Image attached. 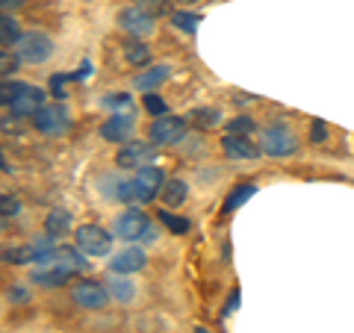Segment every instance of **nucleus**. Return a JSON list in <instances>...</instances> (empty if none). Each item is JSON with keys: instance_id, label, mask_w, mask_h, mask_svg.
<instances>
[{"instance_id": "nucleus-1", "label": "nucleus", "mask_w": 354, "mask_h": 333, "mask_svg": "<svg viewBox=\"0 0 354 333\" xmlns=\"http://www.w3.org/2000/svg\"><path fill=\"white\" fill-rule=\"evenodd\" d=\"M15 57L24 65H41V62H48L53 57V41H50V36L36 32V30L24 32L15 44Z\"/></svg>"}, {"instance_id": "nucleus-2", "label": "nucleus", "mask_w": 354, "mask_h": 333, "mask_svg": "<svg viewBox=\"0 0 354 333\" xmlns=\"http://www.w3.org/2000/svg\"><path fill=\"white\" fill-rule=\"evenodd\" d=\"M130 186H133V198L148 204V201H153L157 195H162L165 177H162V171L157 169V165H145V169H136Z\"/></svg>"}, {"instance_id": "nucleus-3", "label": "nucleus", "mask_w": 354, "mask_h": 333, "mask_svg": "<svg viewBox=\"0 0 354 333\" xmlns=\"http://www.w3.org/2000/svg\"><path fill=\"white\" fill-rule=\"evenodd\" d=\"M77 248L88 257H106L109 248H113V233H106L97 225H83L77 227Z\"/></svg>"}, {"instance_id": "nucleus-4", "label": "nucleus", "mask_w": 354, "mask_h": 333, "mask_svg": "<svg viewBox=\"0 0 354 333\" xmlns=\"http://www.w3.org/2000/svg\"><path fill=\"white\" fill-rule=\"evenodd\" d=\"M157 160V145L153 142H130L115 153V165L118 169H145V165H153Z\"/></svg>"}, {"instance_id": "nucleus-5", "label": "nucleus", "mask_w": 354, "mask_h": 333, "mask_svg": "<svg viewBox=\"0 0 354 333\" xmlns=\"http://www.w3.org/2000/svg\"><path fill=\"white\" fill-rule=\"evenodd\" d=\"M32 124H36V130L44 133V136H62V133L68 130L71 118H68V109L62 104H50V106L39 109L36 118H32Z\"/></svg>"}, {"instance_id": "nucleus-6", "label": "nucleus", "mask_w": 354, "mask_h": 333, "mask_svg": "<svg viewBox=\"0 0 354 333\" xmlns=\"http://www.w3.org/2000/svg\"><path fill=\"white\" fill-rule=\"evenodd\" d=\"M186 133V118H177V115H160L157 121L151 124L148 136L153 145H177Z\"/></svg>"}, {"instance_id": "nucleus-7", "label": "nucleus", "mask_w": 354, "mask_h": 333, "mask_svg": "<svg viewBox=\"0 0 354 333\" xmlns=\"http://www.w3.org/2000/svg\"><path fill=\"white\" fill-rule=\"evenodd\" d=\"M148 227H151V221L139 209H127V213H121L115 218V236L124 242H145Z\"/></svg>"}, {"instance_id": "nucleus-8", "label": "nucleus", "mask_w": 354, "mask_h": 333, "mask_svg": "<svg viewBox=\"0 0 354 333\" xmlns=\"http://www.w3.org/2000/svg\"><path fill=\"white\" fill-rule=\"evenodd\" d=\"M71 301L83 310H104L109 301V289L97 280H80V283H74V289H71Z\"/></svg>"}, {"instance_id": "nucleus-9", "label": "nucleus", "mask_w": 354, "mask_h": 333, "mask_svg": "<svg viewBox=\"0 0 354 333\" xmlns=\"http://www.w3.org/2000/svg\"><path fill=\"white\" fill-rule=\"evenodd\" d=\"M260 148L269 157H290L295 153V136L286 127H266L260 133Z\"/></svg>"}, {"instance_id": "nucleus-10", "label": "nucleus", "mask_w": 354, "mask_h": 333, "mask_svg": "<svg viewBox=\"0 0 354 333\" xmlns=\"http://www.w3.org/2000/svg\"><path fill=\"white\" fill-rule=\"evenodd\" d=\"M153 21L157 18H151L148 12H142V9L133 3V6H127V9H121L118 12V27L121 30H127L130 36H139V39H148L151 32H153Z\"/></svg>"}, {"instance_id": "nucleus-11", "label": "nucleus", "mask_w": 354, "mask_h": 333, "mask_svg": "<svg viewBox=\"0 0 354 333\" xmlns=\"http://www.w3.org/2000/svg\"><path fill=\"white\" fill-rule=\"evenodd\" d=\"M41 106H44V92L36 86H27V83L12 101H9V109H12L15 118H36V113Z\"/></svg>"}, {"instance_id": "nucleus-12", "label": "nucleus", "mask_w": 354, "mask_h": 333, "mask_svg": "<svg viewBox=\"0 0 354 333\" xmlns=\"http://www.w3.org/2000/svg\"><path fill=\"white\" fill-rule=\"evenodd\" d=\"M221 151H225V157H230V160H257L263 153L260 145H254L248 136H236V133H225Z\"/></svg>"}, {"instance_id": "nucleus-13", "label": "nucleus", "mask_w": 354, "mask_h": 333, "mask_svg": "<svg viewBox=\"0 0 354 333\" xmlns=\"http://www.w3.org/2000/svg\"><path fill=\"white\" fill-rule=\"evenodd\" d=\"M145 263H148L145 251L142 248H127V251H121V254H115V257L109 260V269H113L115 274H136V272L145 269Z\"/></svg>"}, {"instance_id": "nucleus-14", "label": "nucleus", "mask_w": 354, "mask_h": 333, "mask_svg": "<svg viewBox=\"0 0 354 333\" xmlns=\"http://www.w3.org/2000/svg\"><path fill=\"white\" fill-rule=\"evenodd\" d=\"M133 127H136L133 115H113V118H106V124L101 127V136L106 142H127L133 136Z\"/></svg>"}, {"instance_id": "nucleus-15", "label": "nucleus", "mask_w": 354, "mask_h": 333, "mask_svg": "<svg viewBox=\"0 0 354 333\" xmlns=\"http://www.w3.org/2000/svg\"><path fill=\"white\" fill-rule=\"evenodd\" d=\"M169 74H171L169 65H153V68H148L145 74H139L136 80H133V88H139V92H153L157 86H162L169 80Z\"/></svg>"}, {"instance_id": "nucleus-16", "label": "nucleus", "mask_w": 354, "mask_h": 333, "mask_svg": "<svg viewBox=\"0 0 354 333\" xmlns=\"http://www.w3.org/2000/svg\"><path fill=\"white\" fill-rule=\"evenodd\" d=\"M39 248L32 245V242H27V245H15V248H6L3 251V263L9 265H27V263H39Z\"/></svg>"}, {"instance_id": "nucleus-17", "label": "nucleus", "mask_w": 354, "mask_h": 333, "mask_svg": "<svg viewBox=\"0 0 354 333\" xmlns=\"http://www.w3.org/2000/svg\"><path fill=\"white\" fill-rule=\"evenodd\" d=\"M71 230V213L68 209H50L48 218H44V233H50V236H65V233Z\"/></svg>"}, {"instance_id": "nucleus-18", "label": "nucleus", "mask_w": 354, "mask_h": 333, "mask_svg": "<svg viewBox=\"0 0 354 333\" xmlns=\"http://www.w3.org/2000/svg\"><path fill=\"white\" fill-rule=\"evenodd\" d=\"M254 195H257V186L254 183H239V186L230 189V195L225 198V207L221 209H225V213H234V209H239L245 201H251Z\"/></svg>"}, {"instance_id": "nucleus-19", "label": "nucleus", "mask_w": 354, "mask_h": 333, "mask_svg": "<svg viewBox=\"0 0 354 333\" xmlns=\"http://www.w3.org/2000/svg\"><path fill=\"white\" fill-rule=\"evenodd\" d=\"M21 36H24V32L18 30V21L9 15V12H3V18H0V44H3V50L15 48Z\"/></svg>"}, {"instance_id": "nucleus-20", "label": "nucleus", "mask_w": 354, "mask_h": 333, "mask_svg": "<svg viewBox=\"0 0 354 333\" xmlns=\"http://www.w3.org/2000/svg\"><path fill=\"white\" fill-rule=\"evenodd\" d=\"M186 195H189V186H186L183 180H165V186H162V201H165V207H180L183 201H186Z\"/></svg>"}, {"instance_id": "nucleus-21", "label": "nucleus", "mask_w": 354, "mask_h": 333, "mask_svg": "<svg viewBox=\"0 0 354 333\" xmlns=\"http://www.w3.org/2000/svg\"><path fill=\"white\" fill-rule=\"evenodd\" d=\"M106 289L113 298H118L121 304H127L133 295H136V289H133V283H130V274L127 277H113V280H106Z\"/></svg>"}, {"instance_id": "nucleus-22", "label": "nucleus", "mask_w": 354, "mask_h": 333, "mask_svg": "<svg viewBox=\"0 0 354 333\" xmlns=\"http://www.w3.org/2000/svg\"><path fill=\"white\" fill-rule=\"evenodd\" d=\"M104 106L115 109V115H133V97L124 95V92H115V95L104 97Z\"/></svg>"}, {"instance_id": "nucleus-23", "label": "nucleus", "mask_w": 354, "mask_h": 333, "mask_svg": "<svg viewBox=\"0 0 354 333\" xmlns=\"http://www.w3.org/2000/svg\"><path fill=\"white\" fill-rule=\"evenodd\" d=\"M171 24L180 32H189V36H192V32L198 30V24H201V15H198V12H174Z\"/></svg>"}, {"instance_id": "nucleus-24", "label": "nucleus", "mask_w": 354, "mask_h": 333, "mask_svg": "<svg viewBox=\"0 0 354 333\" xmlns=\"http://www.w3.org/2000/svg\"><path fill=\"white\" fill-rule=\"evenodd\" d=\"M136 6L142 9V12H148L151 18H160V15L171 12V0H136Z\"/></svg>"}, {"instance_id": "nucleus-25", "label": "nucleus", "mask_w": 354, "mask_h": 333, "mask_svg": "<svg viewBox=\"0 0 354 333\" xmlns=\"http://www.w3.org/2000/svg\"><path fill=\"white\" fill-rule=\"evenodd\" d=\"M192 121H195L198 127L209 130V127H218V124H221V113H218V109H195Z\"/></svg>"}, {"instance_id": "nucleus-26", "label": "nucleus", "mask_w": 354, "mask_h": 333, "mask_svg": "<svg viewBox=\"0 0 354 333\" xmlns=\"http://www.w3.org/2000/svg\"><path fill=\"white\" fill-rule=\"evenodd\" d=\"M127 59H130V65H148L151 50L145 48V44H130V48H127Z\"/></svg>"}, {"instance_id": "nucleus-27", "label": "nucleus", "mask_w": 354, "mask_h": 333, "mask_svg": "<svg viewBox=\"0 0 354 333\" xmlns=\"http://www.w3.org/2000/svg\"><path fill=\"white\" fill-rule=\"evenodd\" d=\"M160 221L169 230H174V233H186L192 225H189V218H177V216H171V213H160Z\"/></svg>"}, {"instance_id": "nucleus-28", "label": "nucleus", "mask_w": 354, "mask_h": 333, "mask_svg": "<svg viewBox=\"0 0 354 333\" xmlns=\"http://www.w3.org/2000/svg\"><path fill=\"white\" fill-rule=\"evenodd\" d=\"M225 130H227V133H236V136H248V133L254 130V121H251L248 115H239V118L230 121Z\"/></svg>"}, {"instance_id": "nucleus-29", "label": "nucleus", "mask_w": 354, "mask_h": 333, "mask_svg": "<svg viewBox=\"0 0 354 333\" xmlns=\"http://www.w3.org/2000/svg\"><path fill=\"white\" fill-rule=\"evenodd\" d=\"M145 109H148L151 115H157V118L169 113V106H165V101H162L160 95H153V92H148V95H145Z\"/></svg>"}, {"instance_id": "nucleus-30", "label": "nucleus", "mask_w": 354, "mask_h": 333, "mask_svg": "<svg viewBox=\"0 0 354 333\" xmlns=\"http://www.w3.org/2000/svg\"><path fill=\"white\" fill-rule=\"evenodd\" d=\"M24 88V83H9V80H3V86H0V104L3 106H9V101Z\"/></svg>"}, {"instance_id": "nucleus-31", "label": "nucleus", "mask_w": 354, "mask_h": 333, "mask_svg": "<svg viewBox=\"0 0 354 333\" xmlns=\"http://www.w3.org/2000/svg\"><path fill=\"white\" fill-rule=\"evenodd\" d=\"M18 62H21V59H18V57H9V50H0V68H3L0 74H3V80H9V74L15 71Z\"/></svg>"}, {"instance_id": "nucleus-32", "label": "nucleus", "mask_w": 354, "mask_h": 333, "mask_svg": "<svg viewBox=\"0 0 354 333\" xmlns=\"http://www.w3.org/2000/svg\"><path fill=\"white\" fill-rule=\"evenodd\" d=\"M0 209H3V218H9V216H18V213H21V201H18V198H9V195H3V198H0Z\"/></svg>"}, {"instance_id": "nucleus-33", "label": "nucleus", "mask_w": 354, "mask_h": 333, "mask_svg": "<svg viewBox=\"0 0 354 333\" xmlns=\"http://www.w3.org/2000/svg\"><path fill=\"white\" fill-rule=\"evenodd\" d=\"M310 136H313V142L319 145V142H325V139H328V127L316 118V121H313V127H310Z\"/></svg>"}, {"instance_id": "nucleus-34", "label": "nucleus", "mask_w": 354, "mask_h": 333, "mask_svg": "<svg viewBox=\"0 0 354 333\" xmlns=\"http://www.w3.org/2000/svg\"><path fill=\"white\" fill-rule=\"evenodd\" d=\"M71 80V74H57V77H53V80H50V88H53V97H65V92H62V86L65 83H68Z\"/></svg>"}, {"instance_id": "nucleus-35", "label": "nucleus", "mask_w": 354, "mask_h": 333, "mask_svg": "<svg viewBox=\"0 0 354 333\" xmlns=\"http://www.w3.org/2000/svg\"><path fill=\"white\" fill-rule=\"evenodd\" d=\"M236 307H239V289H234V292H230V298H227V307H225V316H230V313H234Z\"/></svg>"}, {"instance_id": "nucleus-36", "label": "nucleus", "mask_w": 354, "mask_h": 333, "mask_svg": "<svg viewBox=\"0 0 354 333\" xmlns=\"http://www.w3.org/2000/svg\"><path fill=\"white\" fill-rule=\"evenodd\" d=\"M18 6H24V0H0V9H3V12H9V9H18Z\"/></svg>"}, {"instance_id": "nucleus-37", "label": "nucleus", "mask_w": 354, "mask_h": 333, "mask_svg": "<svg viewBox=\"0 0 354 333\" xmlns=\"http://www.w3.org/2000/svg\"><path fill=\"white\" fill-rule=\"evenodd\" d=\"M88 71H92V65H88V62H83V65H80V71H77V74H71V80H86V77H88Z\"/></svg>"}, {"instance_id": "nucleus-38", "label": "nucleus", "mask_w": 354, "mask_h": 333, "mask_svg": "<svg viewBox=\"0 0 354 333\" xmlns=\"http://www.w3.org/2000/svg\"><path fill=\"white\" fill-rule=\"evenodd\" d=\"M9 298H12V301H27V292H9Z\"/></svg>"}]
</instances>
